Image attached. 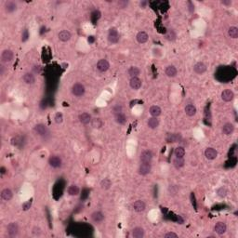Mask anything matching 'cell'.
<instances>
[{"label":"cell","mask_w":238,"mask_h":238,"mask_svg":"<svg viewBox=\"0 0 238 238\" xmlns=\"http://www.w3.org/2000/svg\"><path fill=\"white\" fill-rule=\"evenodd\" d=\"M205 156L208 160H214L218 156V152L216 149H214L212 147H208L205 150Z\"/></svg>","instance_id":"obj_12"},{"label":"cell","mask_w":238,"mask_h":238,"mask_svg":"<svg viewBox=\"0 0 238 238\" xmlns=\"http://www.w3.org/2000/svg\"><path fill=\"white\" fill-rule=\"evenodd\" d=\"M86 92V87L81 83H76L72 87V93L76 97H82Z\"/></svg>","instance_id":"obj_4"},{"label":"cell","mask_w":238,"mask_h":238,"mask_svg":"<svg viewBox=\"0 0 238 238\" xmlns=\"http://www.w3.org/2000/svg\"><path fill=\"white\" fill-rule=\"evenodd\" d=\"M128 5V1H126V0H120L117 2V6H118L119 8H125Z\"/></svg>","instance_id":"obj_44"},{"label":"cell","mask_w":238,"mask_h":238,"mask_svg":"<svg viewBox=\"0 0 238 238\" xmlns=\"http://www.w3.org/2000/svg\"><path fill=\"white\" fill-rule=\"evenodd\" d=\"M0 173H1V175L3 176V175H5L6 173H7V169H6V167L5 166H1L0 167Z\"/></svg>","instance_id":"obj_50"},{"label":"cell","mask_w":238,"mask_h":238,"mask_svg":"<svg viewBox=\"0 0 238 238\" xmlns=\"http://www.w3.org/2000/svg\"><path fill=\"white\" fill-rule=\"evenodd\" d=\"M78 119H79L80 123L83 124V125H87L91 122V116L88 114V113H82L80 114L79 117H78Z\"/></svg>","instance_id":"obj_26"},{"label":"cell","mask_w":238,"mask_h":238,"mask_svg":"<svg viewBox=\"0 0 238 238\" xmlns=\"http://www.w3.org/2000/svg\"><path fill=\"white\" fill-rule=\"evenodd\" d=\"M194 71L198 75H203L206 71V65L202 62H198L194 65Z\"/></svg>","instance_id":"obj_17"},{"label":"cell","mask_w":238,"mask_h":238,"mask_svg":"<svg viewBox=\"0 0 238 238\" xmlns=\"http://www.w3.org/2000/svg\"><path fill=\"white\" fill-rule=\"evenodd\" d=\"M91 220L96 222V223H100V222H102L104 221V214L102 212V211H94L92 214H91Z\"/></svg>","instance_id":"obj_16"},{"label":"cell","mask_w":238,"mask_h":238,"mask_svg":"<svg viewBox=\"0 0 238 238\" xmlns=\"http://www.w3.org/2000/svg\"><path fill=\"white\" fill-rule=\"evenodd\" d=\"M188 5H189V10H190V12H194L195 11V5H194V3L189 1Z\"/></svg>","instance_id":"obj_48"},{"label":"cell","mask_w":238,"mask_h":238,"mask_svg":"<svg viewBox=\"0 0 238 238\" xmlns=\"http://www.w3.org/2000/svg\"><path fill=\"white\" fill-rule=\"evenodd\" d=\"M221 100L226 102H232L235 98V93L233 90L227 88V89H224L222 92H221Z\"/></svg>","instance_id":"obj_10"},{"label":"cell","mask_w":238,"mask_h":238,"mask_svg":"<svg viewBox=\"0 0 238 238\" xmlns=\"http://www.w3.org/2000/svg\"><path fill=\"white\" fill-rule=\"evenodd\" d=\"M173 165H174V166H175L177 169H180V168L183 167V166H184V165H185V160H184V157H182V158H180V157H175V158L173 159Z\"/></svg>","instance_id":"obj_32"},{"label":"cell","mask_w":238,"mask_h":238,"mask_svg":"<svg viewBox=\"0 0 238 238\" xmlns=\"http://www.w3.org/2000/svg\"><path fill=\"white\" fill-rule=\"evenodd\" d=\"M58 37H59V39L61 40V41H62V42H67V41H69V40L71 39L72 35H71V33L68 30H62L58 34Z\"/></svg>","instance_id":"obj_22"},{"label":"cell","mask_w":238,"mask_h":238,"mask_svg":"<svg viewBox=\"0 0 238 238\" xmlns=\"http://www.w3.org/2000/svg\"><path fill=\"white\" fill-rule=\"evenodd\" d=\"M164 237L165 238H178L179 237V236H178L177 234L173 233V232H168V233H166V235H164Z\"/></svg>","instance_id":"obj_46"},{"label":"cell","mask_w":238,"mask_h":238,"mask_svg":"<svg viewBox=\"0 0 238 238\" xmlns=\"http://www.w3.org/2000/svg\"><path fill=\"white\" fill-rule=\"evenodd\" d=\"M32 234L36 236H39L42 234V230L40 227H37V226H35L33 229H32Z\"/></svg>","instance_id":"obj_43"},{"label":"cell","mask_w":238,"mask_h":238,"mask_svg":"<svg viewBox=\"0 0 238 238\" xmlns=\"http://www.w3.org/2000/svg\"><path fill=\"white\" fill-rule=\"evenodd\" d=\"M234 131H235V126H234V124H232V123H226V124L223 125V126H222V133L224 135H227V136L232 135L234 133Z\"/></svg>","instance_id":"obj_19"},{"label":"cell","mask_w":238,"mask_h":238,"mask_svg":"<svg viewBox=\"0 0 238 238\" xmlns=\"http://www.w3.org/2000/svg\"><path fill=\"white\" fill-rule=\"evenodd\" d=\"M100 185H101V188H102V189H103V190H108V189H110L111 186H112V181H111L109 179L106 178V179H103V180L101 181Z\"/></svg>","instance_id":"obj_36"},{"label":"cell","mask_w":238,"mask_h":238,"mask_svg":"<svg viewBox=\"0 0 238 238\" xmlns=\"http://www.w3.org/2000/svg\"><path fill=\"white\" fill-rule=\"evenodd\" d=\"M115 120L119 125H125L126 123V116L122 112L121 113H117V114H115Z\"/></svg>","instance_id":"obj_31"},{"label":"cell","mask_w":238,"mask_h":238,"mask_svg":"<svg viewBox=\"0 0 238 238\" xmlns=\"http://www.w3.org/2000/svg\"><path fill=\"white\" fill-rule=\"evenodd\" d=\"M152 159H153V153L150 150L143 151L140 156L141 163H151Z\"/></svg>","instance_id":"obj_11"},{"label":"cell","mask_w":238,"mask_h":238,"mask_svg":"<svg viewBox=\"0 0 238 238\" xmlns=\"http://www.w3.org/2000/svg\"><path fill=\"white\" fill-rule=\"evenodd\" d=\"M159 124H160V122H159V120L157 119V117H151V118L148 119V121H147V126L151 128V129H156V128H157L159 126Z\"/></svg>","instance_id":"obj_30"},{"label":"cell","mask_w":238,"mask_h":238,"mask_svg":"<svg viewBox=\"0 0 238 238\" xmlns=\"http://www.w3.org/2000/svg\"><path fill=\"white\" fill-rule=\"evenodd\" d=\"M228 35L231 38L236 39L238 37V28L236 26H231L228 30Z\"/></svg>","instance_id":"obj_34"},{"label":"cell","mask_w":238,"mask_h":238,"mask_svg":"<svg viewBox=\"0 0 238 238\" xmlns=\"http://www.w3.org/2000/svg\"><path fill=\"white\" fill-rule=\"evenodd\" d=\"M113 111H114V114H117V113H121V112H122V107H121L120 105H117L116 107H114Z\"/></svg>","instance_id":"obj_47"},{"label":"cell","mask_w":238,"mask_h":238,"mask_svg":"<svg viewBox=\"0 0 238 238\" xmlns=\"http://www.w3.org/2000/svg\"><path fill=\"white\" fill-rule=\"evenodd\" d=\"M127 74L130 77V78L131 77H139V76L141 75V70H140V68H138L136 66H131L127 70Z\"/></svg>","instance_id":"obj_29"},{"label":"cell","mask_w":238,"mask_h":238,"mask_svg":"<svg viewBox=\"0 0 238 238\" xmlns=\"http://www.w3.org/2000/svg\"><path fill=\"white\" fill-rule=\"evenodd\" d=\"M165 73H166V77H175L178 75V70L174 65H168L166 68Z\"/></svg>","instance_id":"obj_25"},{"label":"cell","mask_w":238,"mask_h":238,"mask_svg":"<svg viewBox=\"0 0 238 238\" xmlns=\"http://www.w3.org/2000/svg\"><path fill=\"white\" fill-rule=\"evenodd\" d=\"M136 39L138 41V43H140V44H144V43H146V42L148 41V39H149V36H148V34H147L146 32L141 31V32H139V33L137 34Z\"/></svg>","instance_id":"obj_23"},{"label":"cell","mask_w":238,"mask_h":238,"mask_svg":"<svg viewBox=\"0 0 238 238\" xmlns=\"http://www.w3.org/2000/svg\"><path fill=\"white\" fill-rule=\"evenodd\" d=\"M166 39L168 40V41H175L176 38H177V35H176V33H175V31L174 30H171V29H169L166 33Z\"/></svg>","instance_id":"obj_37"},{"label":"cell","mask_w":238,"mask_h":238,"mask_svg":"<svg viewBox=\"0 0 238 238\" xmlns=\"http://www.w3.org/2000/svg\"><path fill=\"white\" fill-rule=\"evenodd\" d=\"M29 37H30L29 31H28L27 29H24V30L22 31V42H26L27 40L29 39Z\"/></svg>","instance_id":"obj_42"},{"label":"cell","mask_w":238,"mask_h":238,"mask_svg":"<svg viewBox=\"0 0 238 238\" xmlns=\"http://www.w3.org/2000/svg\"><path fill=\"white\" fill-rule=\"evenodd\" d=\"M217 195H218V196H220V197H221V198L226 197L227 195H228V190H227V188H225V187H220V188L217 190Z\"/></svg>","instance_id":"obj_38"},{"label":"cell","mask_w":238,"mask_h":238,"mask_svg":"<svg viewBox=\"0 0 238 238\" xmlns=\"http://www.w3.org/2000/svg\"><path fill=\"white\" fill-rule=\"evenodd\" d=\"M17 7L18 6L14 1H7L5 4V10L7 13H13L17 10Z\"/></svg>","instance_id":"obj_18"},{"label":"cell","mask_w":238,"mask_h":238,"mask_svg":"<svg viewBox=\"0 0 238 238\" xmlns=\"http://www.w3.org/2000/svg\"><path fill=\"white\" fill-rule=\"evenodd\" d=\"M4 68H5V67H4L3 65H1V66H0V75H1V76H3V75H4V71H5V69H4Z\"/></svg>","instance_id":"obj_53"},{"label":"cell","mask_w":238,"mask_h":238,"mask_svg":"<svg viewBox=\"0 0 238 238\" xmlns=\"http://www.w3.org/2000/svg\"><path fill=\"white\" fill-rule=\"evenodd\" d=\"M90 123H91V125H92V126H93L94 128H100V127H102V125H103L102 121L100 118L92 119Z\"/></svg>","instance_id":"obj_39"},{"label":"cell","mask_w":238,"mask_h":238,"mask_svg":"<svg viewBox=\"0 0 238 238\" xmlns=\"http://www.w3.org/2000/svg\"><path fill=\"white\" fill-rule=\"evenodd\" d=\"M54 121L57 124H62L63 122V115L62 113H57L54 117Z\"/></svg>","instance_id":"obj_40"},{"label":"cell","mask_w":238,"mask_h":238,"mask_svg":"<svg viewBox=\"0 0 238 238\" xmlns=\"http://www.w3.org/2000/svg\"><path fill=\"white\" fill-rule=\"evenodd\" d=\"M11 143H12L13 145H15V146H18L20 143H22V140H21V137L17 136V137L13 138V139H12V141H11Z\"/></svg>","instance_id":"obj_45"},{"label":"cell","mask_w":238,"mask_h":238,"mask_svg":"<svg viewBox=\"0 0 238 238\" xmlns=\"http://www.w3.org/2000/svg\"><path fill=\"white\" fill-rule=\"evenodd\" d=\"M166 141L168 143H175V142H179L181 141V136L179 133H169L167 134Z\"/></svg>","instance_id":"obj_13"},{"label":"cell","mask_w":238,"mask_h":238,"mask_svg":"<svg viewBox=\"0 0 238 238\" xmlns=\"http://www.w3.org/2000/svg\"><path fill=\"white\" fill-rule=\"evenodd\" d=\"M214 231L216 234L221 236L224 235L227 231V225L225 222L223 221H218L215 225H214Z\"/></svg>","instance_id":"obj_9"},{"label":"cell","mask_w":238,"mask_h":238,"mask_svg":"<svg viewBox=\"0 0 238 238\" xmlns=\"http://www.w3.org/2000/svg\"><path fill=\"white\" fill-rule=\"evenodd\" d=\"M34 131L37 135H38L40 137H43V138H45L46 136H47L49 134V130H48L47 126L44 124H41V123L35 126Z\"/></svg>","instance_id":"obj_1"},{"label":"cell","mask_w":238,"mask_h":238,"mask_svg":"<svg viewBox=\"0 0 238 238\" xmlns=\"http://www.w3.org/2000/svg\"><path fill=\"white\" fill-rule=\"evenodd\" d=\"M96 67H97V70L101 73H104V72H107L110 68V63L107 60L105 59H102L100 60L97 64H96Z\"/></svg>","instance_id":"obj_6"},{"label":"cell","mask_w":238,"mask_h":238,"mask_svg":"<svg viewBox=\"0 0 238 238\" xmlns=\"http://www.w3.org/2000/svg\"><path fill=\"white\" fill-rule=\"evenodd\" d=\"M93 41H94L93 37H89V38H88V42H93Z\"/></svg>","instance_id":"obj_54"},{"label":"cell","mask_w":238,"mask_h":238,"mask_svg":"<svg viewBox=\"0 0 238 238\" xmlns=\"http://www.w3.org/2000/svg\"><path fill=\"white\" fill-rule=\"evenodd\" d=\"M152 170V165L151 163H141L140 166H139V174L141 176H146L148 175Z\"/></svg>","instance_id":"obj_7"},{"label":"cell","mask_w":238,"mask_h":238,"mask_svg":"<svg viewBox=\"0 0 238 238\" xmlns=\"http://www.w3.org/2000/svg\"><path fill=\"white\" fill-rule=\"evenodd\" d=\"M39 69H40V66L39 65H36L34 68H33V70H34V72L37 74V73H39Z\"/></svg>","instance_id":"obj_52"},{"label":"cell","mask_w":238,"mask_h":238,"mask_svg":"<svg viewBox=\"0 0 238 238\" xmlns=\"http://www.w3.org/2000/svg\"><path fill=\"white\" fill-rule=\"evenodd\" d=\"M184 111H185V114L188 117H194V116H196V114L197 112L196 107L194 104H188V105H186L185 108H184Z\"/></svg>","instance_id":"obj_27"},{"label":"cell","mask_w":238,"mask_h":238,"mask_svg":"<svg viewBox=\"0 0 238 238\" xmlns=\"http://www.w3.org/2000/svg\"><path fill=\"white\" fill-rule=\"evenodd\" d=\"M129 86L132 89L134 90H138L142 86V81L140 79L139 77H131L129 80Z\"/></svg>","instance_id":"obj_15"},{"label":"cell","mask_w":238,"mask_h":238,"mask_svg":"<svg viewBox=\"0 0 238 238\" xmlns=\"http://www.w3.org/2000/svg\"><path fill=\"white\" fill-rule=\"evenodd\" d=\"M14 59V53L11 49H5L1 53V61L3 62H11Z\"/></svg>","instance_id":"obj_5"},{"label":"cell","mask_w":238,"mask_h":238,"mask_svg":"<svg viewBox=\"0 0 238 238\" xmlns=\"http://www.w3.org/2000/svg\"><path fill=\"white\" fill-rule=\"evenodd\" d=\"M149 113L153 117H158L159 116L162 114V109L157 105H153V106L150 107Z\"/></svg>","instance_id":"obj_28"},{"label":"cell","mask_w":238,"mask_h":238,"mask_svg":"<svg viewBox=\"0 0 238 238\" xmlns=\"http://www.w3.org/2000/svg\"><path fill=\"white\" fill-rule=\"evenodd\" d=\"M131 236L134 238H142L145 236L144 229L141 227H135L131 232Z\"/></svg>","instance_id":"obj_24"},{"label":"cell","mask_w":238,"mask_h":238,"mask_svg":"<svg viewBox=\"0 0 238 238\" xmlns=\"http://www.w3.org/2000/svg\"><path fill=\"white\" fill-rule=\"evenodd\" d=\"M146 5H147V1H141V2L140 3V7H141V8H144V7H146Z\"/></svg>","instance_id":"obj_51"},{"label":"cell","mask_w":238,"mask_h":238,"mask_svg":"<svg viewBox=\"0 0 238 238\" xmlns=\"http://www.w3.org/2000/svg\"><path fill=\"white\" fill-rule=\"evenodd\" d=\"M13 197V192L9 188H5L1 191V198L4 201H9Z\"/></svg>","instance_id":"obj_20"},{"label":"cell","mask_w":238,"mask_h":238,"mask_svg":"<svg viewBox=\"0 0 238 238\" xmlns=\"http://www.w3.org/2000/svg\"><path fill=\"white\" fill-rule=\"evenodd\" d=\"M7 234L9 237H15L19 234V225L17 222H10L7 226Z\"/></svg>","instance_id":"obj_3"},{"label":"cell","mask_w":238,"mask_h":238,"mask_svg":"<svg viewBox=\"0 0 238 238\" xmlns=\"http://www.w3.org/2000/svg\"><path fill=\"white\" fill-rule=\"evenodd\" d=\"M221 3L222 5H224V6H231L233 2H232L231 0H222Z\"/></svg>","instance_id":"obj_49"},{"label":"cell","mask_w":238,"mask_h":238,"mask_svg":"<svg viewBox=\"0 0 238 238\" xmlns=\"http://www.w3.org/2000/svg\"><path fill=\"white\" fill-rule=\"evenodd\" d=\"M32 204H33L32 200H29V201H27V202L23 203V204H22V210H24V211L29 210V209L31 208V206H32Z\"/></svg>","instance_id":"obj_41"},{"label":"cell","mask_w":238,"mask_h":238,"mask_svg":"<svg viewBox=\"0 0 238 238\" xmlns=\"http://www.w3.org/2000/svg\"><path fill=\"white\" fill-rule=\"evenodd\" d=\"M174 154H175V156H176V157H180V158L184 157V156H185V149H184V147H182V146H178V147L175 149Z\"/></svg>","instance_id":"obj_35"},{"label":"cell","mask_w":238,"mask_h":238,"mask_svg":"<svg viewBox=\"0 0 238 238\" xmlns=\"http://www.w3.org/2000/svg\"><path fill=\"white\" fill-rule=\"evenodd\" d=\"M120 35L118 33V30L116 27H112L109 29L108 32V41L110 44H117L118 43Z\"/></svg>","instance_id":"obj_2"},{"label":"cell","mask_w":238,"mask_h":238,"mask_svg":"<svg viewBox=\"0 0 238 238\" xmlns=\"http://www.w3.org/2000/svg\"><path fill=\"white\" fill-rule=\"evenodd\" d=\"M132 207H133L134 211H136V212H142L146 208V204L142 200H137L133 203Z\"/></svg>","instance_id":"obj_14"},{"label":"cell","mask_w":238,"mask_h":238,"mask_svg":"<svg viewBox=\"0 0 238 238\" xmlns=\"http://www.w3.org/2000/svg\"><path fill=\"white\" fill-rule=\"evenodd\" d=\"M22 80L27 85H33L36 83V77L33 73H25L22 77Z\"/></svg>","instance_id":"obj_21"},{"label":"cell","mask_w":238,"mask_h":238,"mask_svg":"<svg viewBox=\"0 0 238 238\" xmlns=\"http://www.w3.org/2000/svg\"><path fill=\"white\" fill-rule=\"evenodd\" d=\"M79 191V187L77 186V185H74V184L71 185V186H69V188H68V190H67L68 195L71 196H78Z\"/></svg>","instance_id":"obj_33"},{"label":"cell","mask_w":238,"mask_h":238,"mask_svg":"<svg viewBox=\"0 0 238 238\" xmlns=\"http://www.w3.org/2000/svg\"><path fill=\"white\" fill-rule=\"evenodd\" d=\"M48 164L53 168H60L62 165V160L58 156H52L48 159Z\"/></svg>","instance_id":"obj_8"}]
</instances>
